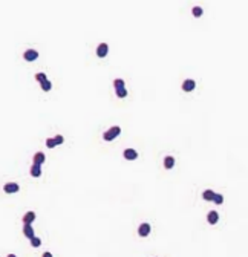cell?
Wrapping results in <instances>:
<instances>
[{
  "mask_svg": "<svg viewBox=\"0 0 248 257\" xmlns=\"http://www.w3.org/2000/svg\"><path fill=\"white\" fill-rule=\"evenodd\" d=\"M119 133H121V129H119L118 126H113V127H110L107 132L103 133V139H104V141H112V139H115Z\"/></svg>",
  "mask_w": 248,
  "mask_h": 257,
  "instance_id": "cell-1",
  "label": "cell"
},
{
  "mask_svg": "<svg viewBox=\"0 0 248 257\" xmlns=\"http://www.w3.org/2000/svg\"><path fill=\"white\" fill-rule=\"evenodd\" d=\"M20 190V187H18V184H15V182H6L5 185H3V191L6 193V194H14V193H17Z\"/></svg>",
  "mask_w": 248,
  "mask_h": 257,
  "instance_id": "cell-2",
  "label": "cell"
},
{
  "mask_svg": "<svg viewBox=\"0 0 248 257\" xmlns=\"http://www.w3.org/2000/svg\"><path fill=\"white\" fill-rule=\"evenodd\" d=\"M23 58L26 61H35L38 58V52L35 49H26L23 52Z\"/></svg>",
  "mask_w": 248,
  "mask_h": 257,
  "instance_id": "cell-3",
  "label": "cell"
},
{
  "mask_svg": "<svg viewBox=\"0 0 248 257\" xmlns=\"http://www.w3.org/2000/svg\"><path fill=\"white\" fill-rule=\"evenodd\" d=\"M150 225H148L147 222H144V223H141L139 226H138V234L141 236V237H147L148 234H150Z\"/></svg>",
  "mask_w": 248,
  "mask_h": 257,
  "instance_id": "cell-4",
  "label": "cell"
},
{
  "mask_svg": "<svg viewBox=\"0 0 248 257\" xmlns=\"http://www.w3.org/2000/svg\"><path fill=\"white\" fill-rule=\"evenodd\" d=\"M107 52H109V46L106 43H100V44H98V48H96V55L98 57L104 58L107 55Z\"/></svg>",
  "mask_w": 248,
  "mask_h": 257,
  "instance_id": "cell-5",
  "label": "cell"
},
{
  "mask_svg": "<svg viewBox=\"0 0 248 257\" xmlns=\"http://www.w3.org/2000/svg\"><path fill=\"white\" fill-rule=\"evenodd\" d=\"M122 155H124V159H127V161H135L138 158V153L135 149H126Z\"/></svg>",
  "mask_w": 248,
  "mask_h": 257,
  "instance_id": "cell-6",
  "label": "cell"
},
{
  "mask_svg": "<svg viewBox=\"0 0 248 257\" xmlns=\"http://www.w3.org/2000/svg\"><path fill=\"white\" fill-rule=\"evenodd\" d=\"M32 161H34V164H35V165H41L43 162L46 161V156H44V153H43V152H37V153L34 155Z\"/></svg>",
  "mask_w": 248,
  "mask_h": 257,
  "instance_id": "cell-7",
  "label": "cell"
},
{
  "mask_svg": "<svg viewBox=\"0 0 248 257\" xmlns=\"http://www.w3.org/2000/svg\"><path fill=\"white\" fill-rule=\"evenodd\" d=\"M23 234H24V237H28L29 240H31L32 237H35L32 225H24V226H23Z\"/></svg>",
  "mask_w": 248,
  "mask_h": 257,
  "instance_id": "cell-8",
  "label": "cell"
},
{
  "mask_svg": "<svg viewBox=\"0 0 248 257\" xmlns=\"http://www.w3.org/2000/svg\"><path fill=\"white\" fill-rule=\"evenodd\" d=\"M194 87H196L194 80H185V81L182 83V90H184V92H191Z\"/></svg>",
  "mask_w": 248,
  "mask_h": 257,
  "instance_id": "cell-9",
  "label": "cell"
},
{
  "mask_svg": "<svg viewBox=\"0 0 248 257\" xmlns=\"http://www.w3.org/2000/svg\"><path fill=\"white\" fill-rule=\"evenodd\" d=\"M34 220H35V213L34 211H28L26 214L23 216V223L24 225H31Z\"/></svg>",
  "mask_w": 248,
  "mask_h": 257,
  "instance_id": "cell-10",
  "label": "cell"
},
{
  "mask_svg": "<svg viewBox=\"0 0 248 257\" xmlns=\"http://www.w3.org/2000/svg\"><path fill=\"white\" fill-rule=\"evenodd\" d=\"M207 220H208V223H210V225L217 223V220H219V214H217V211H210V213L207 214Z\"/></svg>",
  "mask_w": 248,
  "mask_h": 257,
  "instance_id": "cell-11",
  "label": "cell"
},
{
  "mask_svg": "<svg viewBox=\"0 0 248 257\" xmlns=\"http://www.w3.org/2000/svg\"><path fill=\"white\" fill-rule=\"evenodd\" d=\"M29 173H31V176H32V178H40V176H41V165H35V164H32V167H31Z\"/></svg>",
  "mask_w": 248,
  "mask_h": 257,
  "instance_id": "cell-12",
  "label": "cell"
},
{
  "mask_svg": "<svg viewBox=\"0 0 248 257\" xmlns=\"http://www.w3.org/2000/svg\"><path fill=\"white\" fill-rule=\"evenodd\" d=\"M173 165H175V158L173 156H165L164 158V167L167 169V170H170V169H173Z\"/></svg>",
  "mask_w": 248,
  "mask_h": 257,
  "instance_id": "cell-13",
  "label": "cell"
},
{
  "mask_svg": "<svg viewBox=\"0 0 248 257\" xmlns=\"http://www.w3.org/2000/svg\"><path fill=\"white\" fill-rule=\"evenodd\" d=\"M115 93L118 98H126L127 97V89L126 87H119V89H115Z\"/></svg>",
  "mask_w": 248,
  "mask_h": 257,
  "instance_id": "cell-14",
  "label": "cell"
},
{
  "mask_svg": "<svg viewBox=\"0 0 248 257\" xmlns=\"http://www.w3.org/2000/svg\"><path fill=\"white\" fill-rule=\"evenodd\" d=\"M214 194H216V193H214L213 190H205V191L202 193V198H204L205 201H211V202H213V198H214Z\"/></svg>",
  "mask_w": 248,
  "mask_h": 257,
  "instance_id": "cell-15",
  "label": "cell"
},
{
  "mask_svg": "<svg viewBox=\"0 0 248 257\" xmlns=\"http://www.w3.org/2000/svg\"><path fill=\"white\" fill-rule=\"evenodd\" d=\"M41 89H43L44 92H49V90H51V89H52V83H51V81H49V80H46V81H43V83H41Z\"/></svg>",
  "mask_w": 248,
  "mask_h": 257,
  "instance_id": "cell-16",
  "label": "cell"
},
{
  "mask_svg": "<svg viewBox=\"0 0 248 257\" xmlns=\"http://www.w3.org/2000/svg\"><path fill=\"white\" fill-rule=\"evenodd\" d=\"M35 80L41 84L43 81H46L47 80V77H46V74H43V72H38V74H35Z\"/></svg>",
  "mask_w": 248,
  "mask_h": 257,
  "instance_id": "cell-17",
  "label": "cell"
},
{
  "mask_svg": "<svg viewBox=\"0 0 248 257\" xmlns=\"http://www.w3.org/2000/svg\"><path fill=\"white\" fill-rule=\"evenodd\" d=\"M40 245H41V239H40V237H37V236H35V237H32V239H31V246L38 248Z\"/></svg>",
  "mask_w": 248,
  "mask_h": 257,
  "instance_id": "cell-18",
  "label": "cell"
},
{
  "mask_svg": "<svg viewBox=\"0 0 248 257\" xmlns=\"http://www.w3.org/2000/svg\"><path fill=\"white\" fill-rule=\"evenodd\" d=\"M213 202H214L216 205H220L222 202H224V196L219 194V193H216V194H214V198H213Z\"/></svg>",
  "mask_w": 248,
  "mask_h": 257,
  "instance_id": "cell-19",
  "label": "cell"
},
{
  "mask_svg": "<svg viewBox=\"0 0 248 257\" xmlns=\"http://www.w3.org/2000/svg\"><path fill=\"white\" fill-rule=\"evenodd\" d=\"M113 87H115V89H119V87H126V84H124V80H121V78H116V80L113 81Z\"/></svg>",
  "mask_w": 248,
  "mask_h": 257,
  "instance_id": "cell-20",
  "label": "cell"
},
{
  "mask_svg": "<svg viewBox=\"0 0 248 257\" xmlns=\"http://www.w3.org/2000/svg\"><path fill=\"white\" fill-rule=\"evenodd\" d=\"M191 12H193L194 17H201V15H202V8H201V6H194V8L191 9Z\"/></svg>",
  "mask_w": 248,
  "mask_h": 257,
  "instance_id": "cell-21",
  "label": "cell"
},
{
  "mask_svg": "<svg viewBox=\"0 0 248 257\" xmlns=\"http://www.w3.org/2000/svg\"><path fill=\"white\" fill-rule=\"evenodd\" d=\"M57 144H55V141H54V138H47L46 139V147L47 149H54Z\"/></svg>",
  "mask_w": 248,
  "mask_h": 257,
  "instance_id": "cell-22",
  "label": "cell"
},
{
  "mask_svg": "<svg viewBox=\"0 0 248 257\" xmlns=\"http://www.w3.org/2000/svg\"><path fill=\"white\" fill-rule=\"evenodd\" d=\"M54 141H55V144L58 146V144H63V141H64V138H63L61 135H55V138H54Z\"/></svg>",
  "mask_w": 248,
  "mask_h": 257,
  "instance_id": "cell-23",
  "label": "cell"
},
{
  "mask_svg": "<svg viewBox=\"0 0 248 257\" xmlns=\"http://www.w3.org/2000/svg\"><path fill=\"white\" fill-rule=\"evenodd\" d=\"M41 257H52V254L49 252V251H46V252H43V255Z\"/></svg>",
  "mask_w": 248,
  "mask_h": 257,
  "instance_id": "cell-24",
  "label": "cell"
},
{
  "mask_svg": "<svg viewBox=\"0 0 248 257\" xmlns=\"http://www.w3.org/2000/svg\"><path fill=\"white\" fill-rule=\"evenodd\" d=\"M6 257H17V255H15V254H8Z\"/></svg>",
  "mask_w": 248,
  "mask_h": 257,
  "instance_id": "cell-25",
  "label": "cell"
}]
</instances>
